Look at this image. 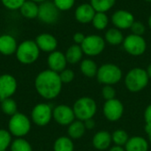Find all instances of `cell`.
<instances>
[{
    "mask_svg": "<svg viewBox=\"0 0 151 151\" xmlns=\"http://www.w3.org/2000/svg\"><path fill=\"white\" fill-rule=\"evenodd\" d=\"M11 151H33L30 143L22 138H18L12 142Z\"/></svg>",
    "mask_w": 151,
    "mask_h": 151,
    "instance_id": "obj_31",
    "label": "cell"
},
{
    "mask_svg": "<svg viewBox=\"0 0 151 151\" xmlns=\"http://www.w3.org/2000/svg\"><path fill=\"white\" fill-rule=\"evenodd\" d=\"M73 110L77 119L85 121L94 118L97 111V104L93 98L83 96L75 101Z\"/></svg>",
    "mask_w": 151,
    "mask_h": 151,
    "instance_id": "obj_3",
    "label": "cell"
},
{
    "mask_svg": "<svg viewBox=\"0 0 151 151\" xmlns=\"http://www.w3.org/2000/svg\"><path fill=\"white\" fill-rule=\"evenodd\" d=\"M32 1H34V2H35V3H42V2L47 1V0H32Z\"/></svg>",
    "mask_w": 151,
    "mask_h": 151,
    "instance_id": "obj_45",
    "label": "cell"
},
{
    "mask_svg": "<svg viewBox=\"0 0 151 151\" xmlns=\"http://www.w3.org/2000/svg\"><path fill=\"white\" fill-rule=\"evenodd\" d=\"M12 144V134L10 132L0 129V151L6 150Z\"/></svg>",
    "mask_w": 151,
    "mask_h": 151,
    "instance_id": "obj_32",
    "label": "cell"
},
{
    "mask_svg": "<svg viewBox=\"0 0 151 151\" xmlns=\"http://www.w3.org/2000/svg\"><path fill=\"white\" fill-rule=\"evenodd\" d=\"M39 5L32 0H26L19 8L20 13L27 19H35L38 16Z\"/></svg>",
    "mask_w": 151,
    "mask_h": 151,
    "instance_id": "obj_22",
    "label": "cell"
},
{
    "mask_svg": "<svg viewBox=\"0 0 151 151\" xmlns=\"http://www.w3.org/2000/svg\"><path fill=\"white\" fill-rule=\"evenodd\" d=\"M150 77L143 68L135 67L131 69L125 77V86L130 92H140L149 84Z\"/></svg>",
    "mask_w": 151,
    "mask_h": 151,
    "instance_id": "obj_2",
    "label": "cell"
},
{
    "mask_svg": "<svg viewBox=\"0 0 151 151\" xmlns=\"http://www.w3.org/2000/svg\"><path fill=\"white\" fill-rule=\"evenodd\" d=\"M52 117L56 122L61 126H69L76 119L73 108L65 104L56 106L53 109Z\"/></svg>",
    "mask_w": 151,
    "mask_h": 151,
    "instance_id": "obj_12",
    "label": "cell"
},
{
    "mask_svg": "<svg viewBox=\"0 0 151 151\" xmlns=\"http://www.w3.org/2000/svg\"><path fill=\"white\" fill-rule=\"evenodd\" d=\"M108 151H126L124 147H120V146H113L111 148H110Z\"/></svg>",
    "mask_w": 151,
    "mask_h": 151,
    "instance_id": "obj_41",
    "label": "cell"
},
{
    "mask_svg": "<svg viewBox=\"0 0 151 151\" xmlns=\"http://www.w3.org/2000/svg\"><path fill=\"white\" fill-rule=\"evenodd\" d=\"M129 135L128 134L123 130V129H117L111 134V139L112 142L116 146H120V147H125L127 144V141L129 140Z\"/></svg>",
    "mask_w": 151,
    "mask_h": 151,
    "instance_id": "obj_28",
    "label": "cell"
},
{
    "mask_svg": "<svg viewBox=\"0 0 151 151\" xmlns=\"http://www.w3.org/2000/svg\"><path fill=\"white\" fill-rule=\"evenodd\" d=\"M103 111L107 120L115 122L122 118L124 114V105L122 102L117 98L108 100L104 104Z\"/></svg>",
    "mask_w": 151,
    "mask_h": 151,
    "instance_id": "obj_11",
    "label": "cell"
},
{
    "mask_svg": "<svg viewBox=\"0 0 151 151\" xmlns=\"http://www.w3.org/2000/svg\"><path fill=\"white\" fill-rule=\"evenodd\" d=\"M58 74H59V77H60L62 83H70L74 79V72L71 69L65 68V70L60 72Z\"/></svg>",
    "mask_w": 151,
    "mask_h": 151,
    "instance_id": "obj_36",
    "label": "cell"
},
{
    "mask_svg": "<svg viewBox=\"0 0 151 151\" xmlns=\"http://www.w3.org/2000/svg\"><path fill=\"white\" fill-rule=\"evenodd\" d=\"M122 76L123 73L119 66L111 63H107L98 67L96 77L99 83L113 86L121 81Z\"/></svg>",
    "mask_w": 151,
    "mask_h": 151,
    "instance_id": "obj_5",
    "label": "cell"
},
{
    "mask_svg": "<svg viewBox=\"0 0 151 151\" xmlns=\"http://www.w3.org/2000/svg\"><path fill=\"white\" fill-rule=\"evenodd\" d=\"M52 112L53 110L51 109L50 105L47 104H39L33 108L31 118L35 125L39 127H44L48 125L53 118Z\"/></svg>",
    "mask_w": 151,
    "mask_h": 151,
    "instance_id": "obj_10",
    "label": "cell"
},
{
    "mask_svg": "<svg viewBox=\"0 0 151 151\" xmlns=\"http://www.w3.org/2000/svg\"><path fill=\"white\" fill-rule=\"evenodd\" d=\"M131 30L133 32L134 35H142L145 33V26L143 23H142L141 21H136L134 20V22L133 23L132 27H131Z\"/></svg>",
    "mask_w": 151,
    "mask_h": 151,
    "instance_id": "obj_37",
    "label": "cell"
},
{
    "mask_svg": "<svg viewBox=\"0 0 151 151\" xmlns=\"http://www.w3.org/2000/svg\"><path fill=\"white\" fill-rule=\"evenodd\" d=\"M148 24H149V27L151 28V15L149 17V19H148Z\"/></svg>",
    "mask_w": 151,
    "mask_h": 151,
    "instance_id": "obj_44",
    "label": "cell"
},
{
    "mask_svg": "<svg viewBox=\"0 0 151 151\" xmlns=\"http://www.w3.org/2000/svg\"><path fill=\"white\" fill-rule=\"evenodd\" d=\"M84 54L89 57H96L101 54L105 48V40L97 35H90L86 36L81 44Z\"/></svg>",
    "mask_w": 151,
    "mask_h": 151,
    "instance_id": "obj_7",
    "label": "cell"
},
{
    "mask_svg": "<svg viewBox=\"0 0 151 151\" xmlns=\"http://www.w3.org/2000/svg\"><path fill=\"white\" fill-rule=\"evenodd\" d=\"M111 21L117 28L125 30L131 28L134 22V16L127 10H118L112 14Z\"/></svg>",
    "mask_w": 151,
    "mask_h": 151,
    "instance_id": "obj_14",
    "label": "cell"
},
{
    "mask_svg": "<svg viewBox=\"0 0 151 151\" xmlns=\"http://www.w3.org/2000/svg\"><path fill=\"white\" fill-rule=\"evenodd\" d=\"M9 132L16 137H22L27 134L31 128V123L28 118L23 113L12 115L8 124Z\"/></svg>",
    "mask_w": 151,
    "mask_h": 151,
    "instance_id": "obj_6",
    "label": "cell"
},
{
    "mask_svg": "<svg viewBox=\"0 0 151 151\" xmlns=\"http://www.w3.org/2000/svg\"><path fill=\"white\" fill-rule=\"evenodd\" d=\"M35 42L40 50L44 52L51 53L55 51L58 47V40L56 37L48 33L39 35L35 39Z\"/></svg>",
    "mask_w": 151,
    "mask_h": 151,
    "instance_id": "obj_16",
    "label": "cell"
},
{
    "mask_svg": "<svg viewBox=\"0 0 151 151\" xmlns=\"http://www.w3.org/2000/svg\"><path fill=\"white\" fill-rule=\"evenodd\" d=\"M144 1H146V2H151V0H144Z\"/></svg>",
    "mask_w": 151,
    "mask_h": 151,
    "instance_id": "obj_46",
    "label": "cell"
},
{
    "mask_svg": "<svg viewBox=\"0 0 151 151\" xmlns=\"http://www.w3.org/2000/svg\"><path fill=\"white\" fill-rule=\"evenodd\" d=\"M96 12L90 4H81L76 8L74 15L78 22L88 24L92 22Z\"/></svg>",
    "mask_w": 151,
    "mask_h": 151,
    "instance_id": "obj_17",
    "label": "cell"
},
{
    "mask_svg": "<svg viewBox=\"0 0 151 151\" xmlns=\"http://www.w3.org/2000/svg\"><path fill=\"white\" fill-rule=\"evenodd\" d=\"M92 24L96 29L104 30L109 24V18L105 12H96L92 20Z\"/></svg>",
    "mask_w": 151,
    "mask_h": 151,
    "instance_id": "obj_29",
    "label": "cell"
},
{
    "mask_svg": "<svg viewBox=\"0 0 151 151\" xmlns=\"http://www.w3.org/2000/svg\"><path fill=\"white\" fill-rule=\"evenodd\" d=\"M102 95L103 97L105 99V101L111 100L116 98V90L115 88L111 85H104L102 89Z\"/></svg>",
    "mask_w": 151,
    "mask_h": 151,
    "instance_id": "obj_35",
    "label": "cell"
},
{
    "mask_svg": "<svg viewBox=\"0 0 151 151\" xmlns=\"http://www.w3.org/2000/svg\"><path fill=\"white\" fill-rule=\"evenodd\" d=\"M86 132V127L84 126V122L81 120H74L68 126V135L72 140L81 139Z\"/></svg>",
    "mask_w": 151,
    "mask_h": 151,
    "instance_id": "obj_21",
    "label": "cell"
},
{
    "mask_svg": "<svg viewBox=\"0 0 151 151\" xmlns=\"http://www.w3.org/2000/svg\"><path fill=\"white\" fill-rule=\"evenodd\" d=\"M47 62H48L50 70L54 71L58 73L65 70L66 67V64H67L65 55L58 50H55L50 53Z\"/></svg>",
    "mask_w": 151,
    "mask_h": 151,
    "instance_id": "obj_15",
    "label": "cell"
},
{
    "mask_svg": "<svg viewBox=\"0 0 151 151\" xmlns=\"http://www.w3.org/2000/svg\"><path fill=\"white\" fill-rule=\"evenodd\" d=\"M53 3L59 11H68L73 8L75 0H53Z\"/></svg>",
    "mask_w": 151,
    "mask_h": 151,
    "instance_id": "obj_34",
    "label": "cell"
},
{
    "mask_svg": "<svg viewBox=\"0 0 151 151\" xmlns=\"http://www.w3.org/2000/svg\"><path fill=\"white\" fill-rule=\"evenodd\" d=\"M16 79L8 73L0 75V101L10 98L16 92Z\"/></svg>",
    "mask_w": 151,
    "mask_h": 151,
    "instance_id": "obj_13",
    "label": "cell"
},
{
    "mask_svg": "<svg viewBox=\"0 0 151 151\" xmlns=\"http://www.w3.org/2000/svg\"><path fill=\"white\" fill-rule=\"evenodd\" d=\"M15 54L19 62L24 65H30L38 59L40 49L38 48L35 41L26 40L18 45Z\"/></svg>",
    "mask_w": 151,
    "mask_h": 151,
    "instance_id": "obj_4",
    "label": "cell"
},
{
    "mask_svg": "<svg viewBox=\"0 0 151 151\" xmlns=\"http://www.w3.org/2000/svg\"><path fill=\"white\" fill-rule=\"evenodd\" d=\"M124 36L120 29L117 27L109 28L105 33V42L111 45H119L123 43Z\"/></svg>",
    "mask_w": 151,
    "mask_h": 151,
    "instance_id": "obj_25",
    "label": "cell"
},
{
    "mask_svg": "<svg viewBox=\"0 0 151 151\" xmlns=\"http://www.w3.org/2000/svg\"><path fill=\"white\" fill-rule=\"evenodd\" d=\"M18 48L16 39L11 35H0V53L4 56H10L16 52Z\"/></svg>",
    "mask_w": 151,
    "mask_h": 151,
    "instance_id": "obj_19",
    "label": "cell"
},
{
    "mask_svg": "<svg viewBox=\"0 0 151 151\" xmlns=\"http://www.w3.org/2000/svg\"><path fill=\"white\" fill-rule=\"evenodd\" d=\"M146 72H147V73H148L150 79H151V64H150V65H148V68H147Z\"/></svg>",
    "mask_w": 151,
    "mask_h": 151,
    "instance_id": "obj_43",
    "label": "cell"
},
{
    "mask_svg": "<svg viewBox=\"0 0 151 151\" xmlns=\"http://www.w3.org/2000/svg\"><path fill=\"white\" fill-rule=\"evenodd\" d=\"M145 131L148 134V138H149V141L151 143V127H145Z\"/></svg>",
    "mask_w": 151,
    "mask_h": 151,
    "instance_id": "obj_42",
    "label": "cell"
},
{
    "mask_svg": "<svg viewBox=\"0 0 151 151\" xmlns=\"http://www.w3.org/2000/svg\"><path fill=\"white\" fill-rule=\"evenodd\" d=\"M4 151H7V150H4Z\"/></svg>",
    "mask_w": 151,
    "mask_h": 151,
    "instance_id": "obj_47",
    "label": "cell"
},
{
    "mask_svg": "<svg viewBox=\"0 0 151 151\" xmlns=\"http://www.w3.org/2000/svg\"><path fill=\"white\" fill-rule=\"evenodd\" d=\"M1 102H2L1 107H2V111H4V113L11 117L17 113V104L13 99L10 97V98L4 99Z\"/></svg>",
    "mask_w": 151,
    "mask_h": 151,
    "instance_id": "obj_30",
    "label": "cell"
},
{
    "mask_svg": "<svg viewBox=\"0 0 151 151\" xmlns=\"http://www.w3.org/2000/svg\"><path fill=\"white\" fill-rule=\"evenodd\" d=\"M59 17V10L55 4L50 1H44L39 4L37 18L45 24H53L57 22Z\"/></svg>",
    "mask_w": 151,
    "mask_h": 151,
    "instance_id": "obj_9",
    "label": "cell"
},
{
    "mask_svg": "<svg viewBox=\"0 0 151 151\" xmlns=\"http://www.w3.org/2000/svg\"><path fill=\"white\" fill-rule=\"evenodd\" d=\"M73 41H74V42H75V44H79V45H81L82 42H83V41H84V39L86 38V36L84 35V34L83 33H81V32H77V33H75L74 35H73Z\"/></svg>",
    "mask_w": 151,
    "mask_h": 151,
    "instance_id": "obj_39",
    "label": "cell"
},
{
    "mask_svg": "<svg viewBox=\"0 0 151 151\" xmlns=\"http://www.w3.org/2000/svg\"><path fill=\"white\" fill-rule=\"evenodd\" d=\"M124 50L132 56H141L147 49V42L142 35H129L123 41Z\"/></svg>",
    "mask_w": 151,
    "mask_h": 151,
    "instance_id": "obj_8",
    "label": "cell"
},
{
    "mask_svg": "<svg viewBox=\"0 0 151 151\" xmlns=\"http://www.w3.org/2000/svg\"><path fill=\"white\" fill-rule=\"evenodd\" d=\"M62 85L59 74L50 69L38 73L35 81V87L37 93L48 100L54 99L60 94Z\"/></svg>",
    "mask_w": 151,
    "mask_h": 151,
    "instance_id": "obj_1",
    "label": "cell"
},
{
    "mask_svg": "<svg viewBox=\"0 0 151 151\" xmlns=\"http://www.w3.org/2000/svg\"><path fill=\"white\" fill-rule=\"evenodd\" d=\"M144 120L146 123L145 127H151V104L148 105L144 111Z\"/></svg>",
    "mask_w": 151,
    "mask_h": 151,
    "instance_id": "obj_38",
    "label": "cell"
},
{
    "mask_svg": "<svg viewBox=\"0 0 151 151\" xmlns=\"http://www.w3.org/2000/svg\"><path fill=\"white\" fill-rule=\"evenodd\" d=\"M54 151H74V145L70 137L61 136L56 140L53 146Z\"/></svg>",
    "mask_w": 151,
    "mask_h": 151,
    "instance_id": "obj_26",
    "label": "cell"
},
{
    "mask_svg": "<svg viewBox=\"0 0 151 151\" xmlns=\"http://www.w3.org/2000/svg\"><path fill=\"white\" fill-rule=\"evenodd\" d=\"M116 0H90V4L96 12H106L111 10Z\"/></svg>",
    "mask_w": 151,
    "mask_h": 151,
    "instance_id": "obj_27",
    "label": "cell"
},
{
    "mask_svg": "<svg viewBox=\"0 0 151 151\" xmlns=\"http://www.w3.org/2000/svg\"><path fill=\"white\" fill-rule=\"evenodd\" d=\"M83 51L81 47V45L79 44H73L72 46H70L66 52H65V58H66V61L67 63H70L72 65L77 64L79 63L83 56Z\"/></svg>",
    "mask_w": 151,
    "mask_h": 151,
    "instance_id": "obj_23",
    "label": "cell"
},
{
    "mask_svg": "<svg viewBox=\"0 0 151 151\" xmlns=\"http://www.w3.org/2000/svg\"><path fill=\"white\" fill-rule=\"evenodd\" d=\"M126 151H148L149 142L142 136L130 137L125 145Z\"/></svg>",
    "mask_w": 151,
    "mask_h": 151,
    "instance_id": "obj_20",
    "label": "cell"
},
{
    "mask_svg": "<svg viewBox=\"0 0 151 151\" xmlns=\"http://www.w3.org/2000/svg\"><path fill=\"white\" fill-rule=\"evenodd\" d=\"M83 122H84V126L86 127V130H92L96 127V121L93 119H87V120H85Z\"/></svg>",
    "mask_w": 151,
    "mask_h": 151,
    "instance_id": "obj_40",
    "label": "cell"
},
{
    "mask_svg": "<svg viewBox=\"0 0 151 151\" xmlns=\"http://www.w3.org/2000/svg\"><path fill=\"white\" fill-rule=\"evenodd\" d=\"M80 69L82 74L88 78H93L96 76V73L98 71L96 63L94 60L89 59V58L84 59L81 62Z\"/></svg>",
    "mask_w": 151,
    "mask_h": 151,
    "instance_id": "obj_24",
    "label": "cell"
},
{
    "mask_svg": "<svg viewBox=\"0 0 151 151\" xmlns=\"http://www.w3.org/2000/svg\"><path fill=\"white\" fill-rule=\"evenodd\" d=\"M26 0H1L2 4L8 10H19Z\"/></svg>",
    "mask_w": 151,
    "mask_h": 151,
    "instance_id": "obj_33",
    "label": "cell"
},
{
    "mask_svg": "<svg viewBox=\"0 0 151 151\" xmlns=\"http://www.w3.org/2000/svg\"><path fill=\"white\" fill-rule=\"evenodd\" d=\"M112 142L111 134L107 131H99L92 138V145L97 150H107Z\"/></svg>",
    "mask_w": 151,
    "mask_h": 151,
    "instance_id": "obj_18",
    "label": "cell"
}]
</instances>
